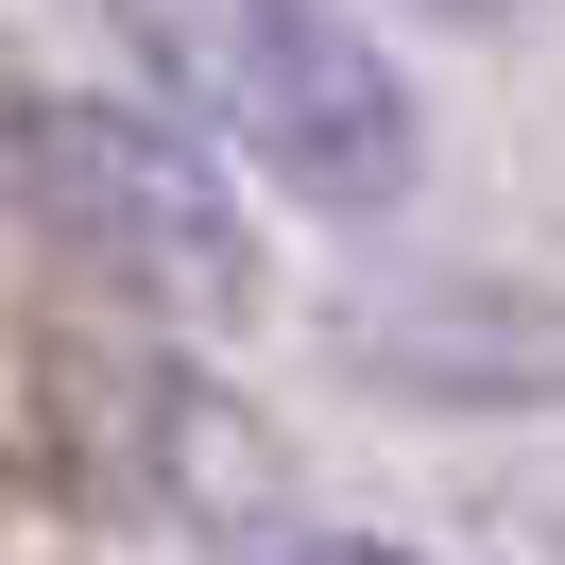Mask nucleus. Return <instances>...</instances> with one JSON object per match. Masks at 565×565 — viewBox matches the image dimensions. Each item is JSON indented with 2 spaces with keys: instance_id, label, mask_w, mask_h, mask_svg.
I'll return each mask as SVG.
<instances>
[{
  "instance_id": "7ed1b4c3",
  "label": "nucleus",
  "mask_w": 565,
  "mask_h": 565,
  "mask_svg": "<svg viewBox=\"0 0 565 565\" xmlns=\"http://www.w3.org/2000/svg\"><path fill=\"white\" fill-rule=\"evenodd\" d=\"M206 565H428V548H377V531H223Z\"/></svg>"
},
{
  "instance_id": "f03ea898",
  "label": "nucleus",
  "mask_w": 565,
  "mask_h": 565,
  "mask_svg": "<svg viewBox=\"0 0 565 565\" xmlns=\"http://www.w3.org/2000/svg\"><path fill=\"white\" fill-rule=\"evenodd\" d=\"M0 189L35 206V241H70L86 275H120L138 309H189L223 326L257 291V241H241V189L189 120L154 104H18L0 120Z\"/></svg>"
},
{
  "instance_id": "f257e3e1",
  "label": "nucleus",
  "mask_w": 565,
  "mask_h": 565,
  "mask_svg": "<svg viewBox=\"0 0 565 565\" xmlns=\"http://www.w3.org/2000/svg\"><path fill=\"white\" fill-rule=\"evenodd\" d=\"M120 35H138L154 104L206 154H241L257 189H291L326 223H377L412 189V154H428L394 52L360 35L343 0H120Z\"/></svg>"
}]
</instances>
